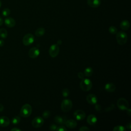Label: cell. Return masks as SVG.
<instances>
[{
  "instance_id": "d4e9b609",
  "label": "cell",
  "mask_w": 131,
  "mask_h": 131,
  "mask_svg": "<svg viewBox=\"0 0 131 131\" xmlns=\"http://www.w3.org/2000/svg\"><path fill=\"white\" fill-rule=\"evenodd\" d=\"M10 13H11L10 10L8 8H5L2 11V15L4 16H8L10 14Z\"/></svg>"
},
{
  "instance_id": "f546056e",
  "label": "cell",
  "mask_w": 131,
  "mask_h": 131,
  "mask_svg": "<svg viewBox=\"0 0 131 131\" xmlns=\"http://www.w3.org/2000/svg\"><path fill=\"white\" fill-rule=\"evenodd\" d=\"M80 131H89L90 129L86 126H82L79 128Z\"/></svg>"
},
{
  "instance_id": "cb8c5ba5",
  "label": "cell",
  "mask_w": 131,
  "mask_h": 131,
  "mask_svg": "<svg viewBox=\"0 0 131 131\" xmlns=\"http://www.w3.org/2000/svg\"><path fill=\"white\" fill-rule=\"evenodd\" d=\"M20 121V118L19 116H15L12 119V123L13 124H17Z\"/></svg>"
},
{
  "instance_id": "484cf974",
  "label": "cell",
  "mask_w": 131,
  "mask_h": 131,
  "mask_svg": "<svg viewBox=\"0 0 131 131\" xmlns=\"http://www.w3.org/2000/svg\"><path fill=\"white\" fill-rule=\"evenodd\" d=\"M108 30H109L110 33L112 34H115L117 33V29L116 28V27H115L114 26H111L109 28Z\"/></svg>"
},
{
  "instance_id": "f1b7e54d",
  "label": "cell",
  "mask_w": 131,
  "mask_h": 131,
  "mask_svg": "<svg viewBox=\"0 0 131 131\" xmlns=\"http://www.w3.org/2000/svg\"><path fill=\"white\" fill-rule=\"evenodd\" d=\"M56 130L57 131H66L67 130V128L64 126H59L58 127H57Z\"/></svg>"
},
{
  "instance_id": "83f0119b",
  "label": "cell",
  "mask_w": 131,
  "mask_h": 131,
  "mask_svg": "<svg viewBox=\"0 0 131 131\" xmlns=\"http://www.w3.org/2000/svg\"><path fill=\"white\" fill-rule=\"evenodd\" d=\"M50 116V112L48 110L44 111V112L42 114V117L44 118H48Z\"/></svg>"
},
{
  "instance_id": "9a60e30c",
  "label": "cell",
  "mask_w": 131,
  "mask_h": 131,
  "mask_svg": "<svg viewBox=\"0 0 131 131\" xmlns=\"http://www.w3.org/2000/svg\"><path fill=\"white\" fill-rule=\"evenodd\" d=\"M97 122V117L94 115L90 114L88 116V117H87V122L90 125H94Z\"/></svg>"
},
{
  "instance_id": "52a82bcc",
  "label": "cell",
  "mask_w": 131,
  "mask_h": 131,
  "mask_svg": "<svg viewBox=\"0 0 131 131\" xmlns=\"http://www.w3.org/2000/svg\"><path fill=\"white\" fill-rule=\"evenodd\" d=\"M44 123V120L41 117H36L32 121V125L35 128L41 127Z\"/></svg>"
},
{
  "instance_id": "9c48e42d",
  "label": "cell",
  "mask_w": 131,
  "mask_h": 131,
  "mask_svg": "<svg viewBox=\"0 0 131 131\" xmlns=\"http://www.w3.org/2000/svg\"><path fill=\"white\" fill-rule=\"evenodd\" d=\"M73 116L77 120H83L85 117V113L84 111L80 110H76Z\"/></svg>"
},
{
  "instance_id": "3957f363",
  "label": "cell",
  "mask_w": 131,
  "mask_h": 131,
  "mask_svg": "<svg viewBox=\"0 0 131 131\" xmlns=\"http://www.w3.org/2000/svg\"><path fill=\"white\" fill-rule=\"evenodd\" d=\"M116 40L118 44L120 45H123L127 40V35L124 32L120 31L117 33Z\"/></svg>"
},
{
  "instance_id": "30bf717a",
  "label": "cell",
  "mask_w": 131,
  "mask_h": 131,
  "mask_svg": "<svg viewBox=\"0 0 131 131\" xmlns=\"http://www.w3.org/2000/svg\"><path fill=\"white\" fill-rule=\"evenodd\" d=\"M40 53L39 50L36 47H33L31 48L28 52L29 56L31 58H36Z\"/></svg>"
},
{
  "instance_id": "ffe728a7",
  "label": "cell",
  "mask_w": 131,
  "mask_h": 131,
  "mask_svg": "<svg viewBox=\"0 0 131 131\" xmlns=\"http://www.w3.org/2000/svg\"><path fill=\"white\" fill-rule=\"evenodd\" d=\"M45 33V29L43 28H38L35 32V35L37 37H40L42 36Z\"/></svg>"
},
{
  "instance_id": "74e56055",
  "label": "cell",
  "mask_w": 131,
  "mask_h": 131,
  "mask_svg": "<svg viewBox=\"0 0 131 131\" xmlns=\"http://www.w3.org/2000/svg\"><path fill=\"white\" fill-rule=\"evenodd\" d=\"M127 111V113L129 116H130V112H131V110L130 108H128L127 110H126Z\"/></svg>"
},
{
  "instance_id": "e0dca14e",
  "label": "cell",
  "mask_w": 131,
  "mask_h": 131,
  "mask_svg": "<svg viewBox=\"0 0 131 131\" xmlns=\"http://www.w3.org/2000/svg\"><path fill=\"white\" fill-rule=\"evenodd\" d=\"M65 124L67 127L70 128H75L77 126V122L75 120L73 119H69L66 120L65 122Z\"/></svg>"
},
{
  "instance_id": "4316f807",
  "label": "cell",
  "mask_w": 131,
  "mask_h": 131,
  "mask_svg": "<svg viewBox=\"0 0 131 131\" xmlns=\"http://www.w3.org/2000/svg\"><path fill=\"white\" fill-rule=\"evenodd\" d=\"M69 93H70V91H69V90L67 89V88H65L62 91V96L64 97H67L69 96Z\"/></svg>"
},
{
  "instance_id": "7402d4cb",
  "label": "cell",
  "mask_w": 131,
  "mask_h": 131,
  "mask_svg": "<svg viewBox=\"0 0 131 131\" xmlns=\"http://www.w3.org/2000/svg\"><path fill=\"white\" fill-rule=\"evenodd\" d=\"M8 35L7 31L5 28L0 29V37L2 38H7Z\"/></svg>"
},
{
  "instance_id": "d6986e66",
  "label": "cell",
  "mask_w": 131,
  "mask_h": 131,
  "mask_svg": "<svg viewBox=\"0 0 131 131\" xmlns=\"http://www.w3.org/2000/svg\"><path fill=\"white\" fill-rule=\"evenodd\" d=\"M130 27V23L127 20H124L120 23V28L123 30H127Z\"/></svg>"
},
{
  "instance_id": "8d00e7d4",
  "label": "cell",
  "mask_w": 131,
  "mask_h": 131,
  "mask_svg": "<svg viewBox=\"0 0 131 131\" xmlns=\"http://www.w3.org/2000/svg\"><path fill=\"white\" fill-rule=\"evenodd\" d=\"M4 109V107L3 105H2V104L0 103V112L3 111Z\"/></svg>"
},
{
  "instance_id": "60d3db41",
  "label": "cell",
  "mask_w": 131,
  "mask_h": 131,
  "mask_svg": "<svg viewBox=\"0 0 131 131\" xmlns=\"http://www.w3.org/2000/svg\"><path fill=\"white\" fill-rule=\"evenodd\" d=\"M1 5H2V2H1V1L0 0V8H1Z\"/></svg>"
},
{
  "instance_id": "f35d334b",
  "label": "cell",
  "mask_w": 131,
  "mask_h": 131,
  "mask_svg": "<svg viewBox=\"0 0 131 131\" xmlns=\"http://www.w3.org/2000/svg\"><path fill=\"white\" fill-rule=\"evenodd\" d=\"M3 24V20L2 17H0V26H1Z\"/></svg>"
},
{
  "instance_id": "7a4b0ae2",
  "label": "cell",
  "mask_w": 131,
  "mask_h": 131,
  "mask_svg": "<svg viewBox=\"0 0 131 131\" xmlns=\"http://www.w3.org/2000/svg\"><path fill=\"white\" fill-rule=\"evenodd\" d=\"M32 107L29 104H24L20 111V115L23 117H28L32 113Z\"/></svg>"
},
{
  "instance_id": "d590c367",
  "label": "cell",
  "mask_w": 131,
  "mask_h": 131,
  "mask_svg": "<svg viewBox=\"0 0 131 131\" xmlns=\"http://www.w3.org/2000/svg\"><path fill=\"white\" fill-rule=\"evenodd\" d=\"M4 43H5L4 41L2 39H0V47L3 46L4 45Z\"/></svg>"
},
{
  "instance_id": "d6a6232c",
  "label": "cell",
  "mask_w": 131,
  "mask_h": 131,
  "mask_svg": "<svg viewBox=\"0 0 131 131\" xmlns=\"http://www.w3.org/2000/svg\"><path fill=\"white\" fill-rule=\"evenodd\" d=\"M95 109L97 111H100L101 110V106L99 104H96L95 105Z\"/></svg>"
},
{
  "instance_id": "277c9868",
  "label": "cell",
  "mask_w": 131,
  "mask_h": 131,
  "mask_svg": "<svg viewBox=\"0 0 131 131\" xmlns=\"http://www.w3.org/2000/svg\"><path fill=\"white\" fill-rule=\"evenodd\" d=\"M72 102L69 99H64L61 104V109L63 112H68L70 111L72 107Z\"/></svg>"
},
{
  "instance_id": "5bb4252c",
  "label": "cell",
  "mask_w": 131,
  "mask_h": 131,
  "mask_svg": "<svg viewBox=\"0 0 131 131\" xmlns=\"http://www.w3.org/2000/svg\"><path fill=\"white\" fill-rule=\"evenodd\" d=\"M88 5L92 8L98 7L101 4L100 0H87Z\"/></svg>"
},
{
  "instance_id": "4dcf8cb0",
  "label": "cell",
  "mask_w": 131,
  "mask_h": 131,
  "mask_svg": "<svg viewBox=\"0 0 131 131\" xmlns=\"http://www.w3.org/2000/svg\"><path fill=\"white\" fill-rule=\"evenodd\" d=\"M56 128H57V126L54 124H51V126H50V129L51 130H56Z\"/></svg>"
},
{
  "instance_id": "6da1fadb",
  "label": "cell",
  "mask_w": 131,
  "mask_h": 131,
  "mask_svg": "<svg viewBox=\"0 0 131 131\" xmlns=\"http://www.w3.org/2000/svg\"><path fill=\"white\" fill-rule=\"evenodd\" d=\"M80 87L83 91H89L92 87V83L89 79L83 78L80 83Z\"/></svg>"
},
{
  "instance_id": "836d02e7",
  "label": "cell",
  "mask_w": 131,
  "mask_h": 131,
  "mask_svg": "<svg viewBox=\"0 0 131 131\" xmlns=\"http://www.w3.org/2000/svg\"><path fill=\"white\" fill-rule=\"evenodd\" d=\"M11 131H21V129H19V128H13L11 129Z\"/></svg>"
},
{
  "instance_id": "4fadbf2b",
  "label": "cell",
  "mask_w": 131,
  "mask_h": 131,
  "mask_svg": "<svg viewBox=\"0 0 131 131\" xmlns=\"http://www.w3.org/2000/svg\"><path fill=\"white\" fill-rule=\"evenodd\" d=\"M10 120L6 116H2L0 117V126L6 127L8 126L10 124Z\"/></svg>"
},
{
  "instance_id": "8992f818",
  "label": "cell",
  "mask_w": 131,
  "mask_h": 131,
  "mask_svg": "<svg viewBox=\"0 0 131 131\" xmlns=\"http://www.w3.org/2000/svg\"><path fill=\"white\" fill-rule=\"evenodd\" d=\"M34 40V36L30 33L26 34L23 38V43L25 46H29L31 45Z\"/></svg>"
},
{
  "instance_id": "603a6c76",
  "label": "cell",
  "mask_w": 131,
  "mask_h": 131,
  "mask_svg": "<svg viewBox=\"0 0 131 131\" xmlns=\"http://www.w3.org/2000/svg\"><path fill=\"white\" fill-rule=\"evenodd\" d=\"M113 131H125V128L123 126L121 125H117L114 127Z\"/></svg>"
},
{
  "instance_id": "ab89813d",
  "label": "cell",
  "mask_w": 131,
  "mask_h": 131,
  "mask_svg": "<svg viewBox=\"0 0 131 131\" xmlns=\"http://www.w3.org/2000/svg\"><path fill=\"white\" fill-rule=\"evenodd\" d=\"M61 43H62V42H61V41L60 40H59L58 41H57V44L60 45Z\"/></svg>"
},
{
  "instance_id": "2e32d148",
  "label": "cell",
  "mask_w": 131,
  "mask_h": 131,
  "mask_svg": "<svg viewBox=\"0 0 131 131\" xmlns=\"http://www.w3.org/2000/svg\"><path fill=\"white\" fill-rule=\"evenodd\" d=\"M66 118L64 116H56L54 118V121L58 124L63 125L65 124L66 121Z\"/></svg>"
},
{
  "instance_id": "44dd1931",
  "label": "cell",
  "mask_w": 131,
  "mask_h": 131,
  "mask_svg": "<svg viewBox=\"0 0 131 131\" xmlns=\"http://www.w3.org/2000/svg\"><path fill=\"white\" fill-rule=\"evenodd\" d=\"M93 73V70L91 67L86 68L84 71V75L86 77L91 76L92 75Z\"/></svg>"
},
{
  "instance_id": "e575fe53",
  "label": "cell",
  "mask_w": 131,
  "mask_h": 131,
  "mask_svg": "<svg viewBox=\"0 0 131 131\" xmlns=\"http://www.w3.org/2000/svg\"><path fill=\"white\" fill-rule=\"evenodd\" d=\"M126 128H127V129H130V128H131V124H130V122L128 123V124H127V125H126Z\"/></svg>"
},
{
  "instance_id": "5b68a950",
  "label": "cell",
  "mask_w": 131,
  "mask_h": 131,
  "mask_svg": "<svg viewBox=\"0 0 131 131\" xmlns=\"http://www.w3.org/2000/svg\"><path fill=\"white\" fill-rule=\"evenodd\" d=\"M117 105L118 108L122 111L127 110L129 106L128 101L124 98H120L117 101Z\"/></svg>"
},
{
  "instance_id": "ac0fdd59",
  "label": "cell",
  "mask_w": 131,
  "mask_h": 131,
  "mask_svg": "<svg viewBox=\"0 0 131 131\" xmlns=\"http://www.w3.org/2000/svg\"><path fill=\"white\" fill-rule=\"evenodd\" d=\"M105 90L108 92H113L116 89L115 85L112 83H107L105 85Z\"/></svg>"
},
{
  "instance_id": "ba28073f",
  "label": "cell",
  "mask_w": 131,
  "mask_h": 131,
  "mask_svg": "<svg viewBox=\"0 0 131 131\" xmlns=\"http://www.w3.org/2000/svg\"><path fill=\"white\" fill-rule=\"evenodd\" d=\"M59 52V48L56 44L52 45L49 49V54L52 57H55L57 56Z\"/></svg>"
},
{
  "instance_id": "8fae6325",
  "label": "cell",
  "mask_w": 131,
  "mask_h": 131,
  "mask_svg": "<svg viewBox=\"0 0 131 131\" xmlns=\"http://www.w3.org/2000/svg\"><path fill=\"white\" fill-rule=\"evenodd\" d=\"M86 100L87 102L91 104H96L98 101L96 96L93 94H90L87 95Z\"/></svg>"
},
{
  "instance_id": "7c38bea8",
  "label": "cell",
  "mask_w": 131,
  "mask_h": 131,
  "mask_svg": "<svg viewBox=\"0 0 131 131\" xmlns=\"http://www.w3.org/2000/svg\"><path fill=\"white\" fill-rule=\"evenodd\" d=\"M5 24L9 28H12L15 26V20L12 17H7L5 19Z\"/></svg>"
},
{
  "instance_id": "1f68e13d",
  "label": "cell",
  "mask_w": 131,
  "mask_h": 131,
  "mask_svg": "<svg viewBox=\"0 0 131 131\" xmlns=\"http://www.w3.org/2000/svg\"><path fill=\"white\" fill-rule=\"evenodd\" d=\"M78 77L80 78V79H83L84 78V74L82 73V72H79L78 73Z\"/></svg>"
}]
</instances>
